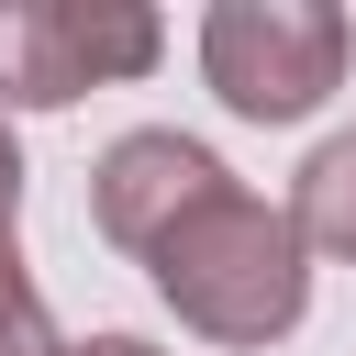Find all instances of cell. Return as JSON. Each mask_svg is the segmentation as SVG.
Masks as SVG:
<instances>
[{"instance_id":"6da1fadb","label":"cell","mask_w":356,"mask_h":356,"mask_svg":"<svg viewBox=\"0 0 356 356\" xmlns=\"http://www.w3.org/2000/svg\"><path fill=\"white\" fill-rule=\"evenodd\" d=\"M156 300L200 334V345H278L300 334L312 312V245L289 222V200H256V189H222L200 200L156 256H145Z\"/></svg>"},{"instance_id":"8992f818","label":"cell","mask_w":356,"mask_h":356,"mask_svg":"<svg viewBox=\"0 0 356 356\" xmlns=\"http://www.w3.org/2000/svg\"><path fill=\"white\" fill-rule=\"evenodd\" d=\"M0 356H67V345H56V312H44V289H33L22 245H11V222H0Z\"/></svg>"},{"instance_id":"5b68a950","label":"cell","mask_w":356,"mask_h":356,"mask_svg":"<svg viewBox=\"0 0 356 356\" xmlns=\"http://www.w3.org/2000/svg\"><path fill=\"white\" fill-rule=\"evenodd\" d=\"M289 222H300L312 256H345V267H356V122L323 134V145L300 156V178H289Z\"/></svg>"},{"instance_id":"277c9868","label":"cell","mask_w":356,"mask_h":356,"mask_svg":"<svg viewBox=\"0 0 356 356\" xmlns=\"http://www.w3.org/2000/svg\"><path fill=\"white\" fill-rule=\"evenodd\" d=\"M234 189V167L200 145V134H167V122H145V134H111L100 145V167H89V222L122 245V256H156L200 200H222Z\"/></svg>"},{"instance_id":"ba28073f","label":"cell","mask_w":356,"mask_h":356,"mask_svg":"<svg viewBox=\"0 0 356 356\" xmlns=\"http://www.w3.org/2000/svg\"><path fill=\"white\" fill-rule=\"evenodd\" d=\"M67 356H167V345H145V334H78Z\"/></svg>"},{"instance_id":"52a82bcc","label":"cell","mask_w":356,"mask_h":356,"mask_svg":"<svg viewBox=\"0 0 356 356\" xmlns=\"http://www.w3.org/2000/svg\"><path fill=\"white\" fill-rule=\"evenodd\" d=\"M22 211V134H11V111H0V222Z\"/></svg>"},{"instance_id":"3957f363","label":"cell","mask_w":356,"mask_h":356,"mask_svg":"<svg viewBox=\"0 0 356 356\" xmlns=\"http://www.w3.org/2000/svg\"><path fill=\"white\" fill-rule=\"evenodd\" d=\"M167 22L145 0H0V111H67L78 89L145 78Z\"/></svg>"},{"instance_id":"7a4b0ae2","label":"cell","mask_w":356,"mask_h":356,"mask_svg":"<svg viewBox=\"0 0 356 356\" xmlns=\"http://www.w3.org/2000/svg\"><path fill=\"white\" fill-rule=\"evenodd\" d=\"M345 11L334 0H211L200 11V78L234 122H312L345 89Z\"/></svg>"}]
</instances>
